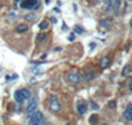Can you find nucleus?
Here are the masks:
<instances>
[{
    "mask_svg": "<svg viewBox=\"0 0 132 125\" xmlns=\"http://www.w3.org/2000/svg\"><path fill=\"white\" fill-rule=\"evenodd\" d=\"M29 124L30 125H40L44 122V115L38 111H35L32 115H29Z\"/></svg>",
    "mask_w": 132,
    "mask_h": 125,
    "instance_id": "1",
    "label": "nucleus"
},
{
    "mask_svg": "<svg viewBox=\"0 0 132 125\" xmlns=\"http://www.w3.org/2000/svg\"><path fill=\"white\" fill-rule=\"evenodd\" d=\"M128 87H129V90H131V91H132V80H131V82H129V86H128Z\"/></svg>",
    "mask_w": 132,
    "mask_h": 125,
    "instance_id": "22",
    "label": "nucleus"
},
{
    "mask_svg": "<svg viewBox=\"0 0 132 125\" xmlns=\"http://www.w3.org/2000/svg\"><path fill=\"white\" fill-rule=\"evenodd\" d=\"M108 107L110 108H115V107H116V101H115V100H111V101L108 103Z\"/></svg>",
    "mask_w": 132,
    "mask_h": 125,
    "instance_id": "17",
    "label": "nucleus"
},
{
    "mask_svg": "<svg viewBox=\"0 0 132 125\" xmlns=\"http://www.w3.org/2000/svg\"><path fill=\"white\" fill-rule=\"evenodd\" d=\"M74 30L75 32H78V33H83V28H82V26H81V25H75L74 26Z\"/></svg>",
    "mask_w": 132,
    "mask_h": 125,
    "instance_id": "14",
    "label": "nucleus"
},
{
    "mask_svg": "<svg viewBox=\"0 0 132 125\" xmlns=\"http://www.w3.org/2000/svg\"><path fill=\"white\" fill-rule=\"evenodd\" d=\"M95 74H96L95 71H89L87 74H85V79H86V80H91V79H94V78H95Z\"/></svg>",
    "mask_w": 132,
    "mask_h": 125,
    "instance_id": "12",
    "label": "nucleus"
},
{
    "mask_svg": "<svg viewBox=\"0 0 132 125\" xmlns=\"http://www.w3.org/2000/svg\"><path fill=\"white\" fill-rule=\"evenodd\" d=\"M124 117H126L128 121H132V104H129L127 107V109L124 111Z\"/></svg>",
    "mask_w": 132,
    "mask_h": 125,
    "instance_id": "8",
    "label": "nucleus"
},
{
    "mask_svg": "<svg viewBox=\"0 0 132 125\" xmlns=\"http://www.w3.org/2000/svg\"><path fill=\"white\" fill-rule=\"evenodd\" d=\"M37 109V99L36 97H33V99L30 100V103L28 104V107H26V113L28 115H32L33 112Z\"/></svg>",
    "mask_w": 132,
    "mask_h": 125,
    "instance_id": "5",
    "label": "nucleus"
},
{
    "mask_svg": "<svg viewBox=\"0 0 132 125\" xmlns=\"http://www.w3.org/2000/svg\"><path fill=\"white\" fill-rule=\"evenodd\" d=\"M38 4H40V0H24V1H21V8L36 9Z\"/></svg>",
    "mask_w": 132,
    "mask_h": 125,
    "instance_id": "3",
    "label": "nucleus"
},
{
    "mask_svg": "<svg viewBox=\"0 0 132 125\" xmlns=\"http://www.w3.org/2000/svg\"><path fill=\"white\" fill-rule=\"evenodd\" d=\"M128 71H129V68H128V67H126V68L123 70V75H127V72H128Z\"/></svg>",
    "mask_w": 132,
    "mask_h": 125,
    "instance_id": "19",
    "label": "nucleus"
},
{
    "mask_svg": "<svg viewBox=\"0 0 132 125\" xmlns=\"http://www.w3.org/2000/svg\"><path fill=\"white\" fill-rule=\"evenodd\" d=\"M110 62H111V61H110V58L108 57H104V58H102V59H101L99 66H101L102 68H106V67H108V66H110Z\"/></svg>",
    "mask_w": 132,
    "mask_h": 125,
    "instance_id": "9",
    "label": "nucleus"
},
{
    "mask_svg": "<svg viewBox=\"0 0 132 125\" xmlns=\"http://www.w3.org/2000/svg\"><path fill=\"white\" fill-rule=\"evenodd\" d=\"M30 96V92L26 90V88H21V90H17V91L15 92V100L17 103H23L25 99H28V97Z\"/></svg>",
    "mask_w": 132,
    "mask_h": 125,
    "instance_id": "2",
    "label": "nucleus"
},
{
    "mask_svg": "<svg viewBox=\"0 0 132 125\" xmlns=\"http://www.w3.org/2000/svg\"><path fill=\"white\" fill-rule=\"evenodd\" d=\"M49 100H50V109H52L53 112H60L61 111V104L57 101V97H56L54 95H52V96L49 97Z\"/></svg>",
    "mask_w": 132,
    "mask_h": 125,
    "instance_id": "4",
    "label": "nucleus"
},
{
    "mask_svg": "<svg viewBox=\"0 0 132 125\" xmlns=\"http://www.w3.org/2000/svg\"><path fill=\"white\" fill-rule=\"evenodd\" d=\"M77 111L79 115H85L87 111V104L86 103H79V104L77 105Z\"/></svg>",
    "mask_w": 132,
    "mask_h": 125,
    "instance_id": "7",
    "label": "nucleus"
},
{
    "mask_svg": "<svg viewBox=\"0 0 132 125\" xmlns=\"http://www.w3.org/2000/svg\"><path fill=\"white\" fill-rule=\"evenodd\" d=\"M74 38H75L74 34H70V36H69V40H74Z\"/></svg>",
    "mask_w": 132,
    "mask_h": 125,
    "instance_id": "21",
    "label": "nucleus"
},
{
    "mask_svg": "<svg viewBox=\"0 0 132 125\" xmlns=\"http://www.w3.org/2000/svg\"><path fill=\"white\" fill-rule=\"evenodd\" d=\"M111 24H112L111 19H106V20L101 21V26H102V28H108V26H111Z\"/></svg>",
    "mask_w": 132,
    "mask_h": 125,
    "instance_id": "11",
    "label": "nucleus"
},
{
    "mask_svg": "<svg viewBox=\"0 0 132 125\" xmlns=\"http://www.w3.org/2000/svg\"><path fill=\"white\" fill-rule=\"evenodd\" d=\"M45 37H46L45 33H40V34L37 36V42H41L42 40H45Z\"/></svg>",
    "mask_w": 132,
    "mask_h": 125,
    "instance_id": "13",
    "label": "nucleus"
},
{
    "mask_svg": "<svg viewBox=\"0 0 132 125\" xmlns=\"http://www.w3.org/2000/svg\"><path fill=\"white\" fill-rule=\"evenodd\" d=\"M96 120H98V116H96V115H92V116L90 117V122H91V124L96 122Z\"/></svg>",
    "mask_w": 132,
    "mask_h": 125,
    "instance_id": "16",
    "label": "nucleus"
},
{
    "mask_svg": "<svg viewBox=\"0 0 132 125\" xmlns=\"http://www.w3.org/2000/svg\"><path fill=\"white\" fill-rule=\"evenodd\" d=\"M28 30V25H25V24H19L17 26H16V32L17 33H24V32Z\"/></svg>",
    "mask_w": 132,
    "mask_h": 125,
    "instance_id": "10",
    "label": "nucleus"
},
{
    "mask_svg": "<svg viewBox=\"0 0 132 125\" xmlns=\"http://www.w3.org/2000/svg\"><path fill=\"white\" fill-rule=\"evenodd\" d=\"M104 1V4H106V5H110V4L112 3V0H103Z\"/></svg>",
    "mask_w": 132,
    "mask_h": 125,
    "instance_id": "18",
    "label": "nucleus"
},
{
    "mask_svg": "<svg viewBox=\"0 0 132 125\" xmlns=\"http://www.w3.org/2000/svg\"><path fill=\"white\" fill-rule=\"evenodd\" d=\"M50 21H52L53 24H56V23H57V19H54V17H52V19H50Z\"/></svg>",
    "mask_w": 132,
    "mask_h": 125,
    "instance_id": "20",
    "label": "nucleus"
},
{
    "mask_svg": "<svg viewBox=\"0 0 132 125\" xmlns=\"http://www.w3.org/2000/svg\"><path fill=\"white\" fill-rule=\"evenodd\" d=\"M67 78L71 83H79L82 80V77L78 72H70V74H67Z\"/></svg>",
    "mask_w": 132,
    "mask_h": 125,
    "instance_id": "6",
    "label": "nucleus"
},
{
    "mask_svg": "<svg viewBox=\"0 0 132 125\" xmlns=\"http://www.w3.org/2000/svg\"><path fill=\"white\" fill-rule=\"evenodd\" d=\"M103 125H107V124H103Z\"/></svg>",
    "mask_w": 132,
    "mask_h": 125,
    "instance_id": "24",
    "label": "nucleus"
},
{
    "mask_svg": "<svg viewBox=\"0 0 132 125\" xmlns=\"http://www.w3.org/2000/svg\"><path fill=\"white\" fill-rule=\"evenodd\" d=\"M15 1H16V3H19V1H20V0H15Z\"/></svg>",
    "mask_w": 132,
    "mask_h": 125,
    "instance_id": "23",
    "label": "nucleus"
},
{
    "mask_svg": "<svg viewBox=\"0 0 132 125\" xmlns=\"http://www.w3.org/2000/svg\"><path fill=\"white\" fill-rule=\"evenodd\" d=\"M46 28H48V23H46V21H42V23H40V29H41V30H45Z\"/></svg>",
    "mask_w": 132,
    "mask_h": 125,
    "instance_id": "15",
    "label": "nucleus"
}]
</instances>
